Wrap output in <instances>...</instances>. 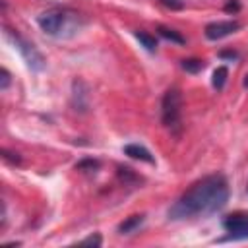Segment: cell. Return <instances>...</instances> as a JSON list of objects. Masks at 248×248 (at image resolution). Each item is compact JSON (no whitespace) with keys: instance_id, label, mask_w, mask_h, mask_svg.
I'll use <instances>...</instances> for the list:
<instances>
[{"instance_id":"15","label":"cell","mask_w":248,"mask_h":248,"mask_svg":"<svg viewBox=\"0 0 248 248\" xmlns=\"http://www.w3.org/2000/svg\"><path fill=\"white\" fill-rule=\"evenodd\" d=\"M163 6L170 8V10H182L184 8V2L182 0H159Z\"/></svg>"},{"instance_id":"9","label":"cell","mask_w":248,"mask_h":248,"mask_svg":"<svg viewBox=\"0 0 248 248\" xmlns=\"http://www.w3.org/2000/svg\"><path fill=\"white\" fill-rule=\"evenodd\" d=\"M136 39L141 43V46H145V50H149V52H153L155 48H157V41H155V37H151V35H147V33H143V31H136Z\"/></svg>"},{"instance_id":"8","label":"cell","mask_w":248,"mask_h":248,"mask_svg":"<svg viewBox=\"0 0 248 248\" xmlns=\"http://www.w3.org/2000/svg\"><path fill=\"white\" fill-rule=\"evenodd\" d=\"M141 223H143V215H132V217H128L126 221H122V223L118 225V232H120V234H130V232H134Z\"/></svg>"},{"instance_id":"4","label":"cell","mask_w":248,"mask_h":248,"mask_svg":"<svg viewBox=\"0 0 248 248\" xmlns=\"http://www.w3.org/2000/svg\"><path fill=\"white\" fill-rule=\"evenodd\" d=\"M225 231L229 232L225 238L219 242H229V240H244L248 234V211H234L225 217L223 221Z\"/></svg>"},{"instance_id":"13","label":"cell","mask_w":248,"mask_h":248,"mask_svg":"<svg viewBox=\"0 0 248 248\" xmlns=\"http://www.w3.org/2000/svg\"><path fill=\"white\" fill-rule=\"evenodd\" d=\"M78 169H79V170H95V169H99V161H95V159H85V161L78 163Z\"/></svg>"},{"instance_id":"10","label":"cell","mask_w":248,"mask_h":248,"mask_svg":"<svg viewBox=\"0 0 248 248\" xmlns=\"http://www.w3.org/2000/svg\"><path fill=\"white\" fill-rule=\"evenodd\" d=\"M159 35L161 37H165V39H169V41H172V43H178V45H184L186 41H184V37L180 35V33H176L174 29H169V27H159Z\"/></svg>"},{"instance_id":"17","label":"cell","mask_w":248,"mask_h":248,"mask_svg":"<svg viewBox=\"0 0 248 248\" xmlns=\"http://www.w3.org/2000/svg\"><path fill=\"white\" fill-rule=\"evenodd\" d=\"M238 10H240V4L236 0H229L225 6V12H238Z\"/></svg>"},{"instance_id":"3","label":"cell","mask_w":248,"mask_h":248,"mask_svg":"<svg viewBox=\"0 0 248 248\" xmlns=\"http://www.w3.org/2000/svg\"><path fill=\"white\" fill-rule=\"evenodd\" d=\"M74 14H68L64 10H58V8H52V10H46L43 12L39 17H37V23L39 27L46 33V35H52V37H62V31L68 29V19H72Z\"/></svg>"},{"instance_id":"5","label":"cell","mask_w":248,"mask_h":248,"mask_svg":"<svg viewBox=\"0 0 248 248\" xmlns=\"http://www.w3.org/2000/svg\"><path fill=\"white\" fill-rule=\"evenodd\" d=\"M8 37L14 41V45L17 46V50H19V54L23 56V60L27 62V66L31 68V70H35V72H39V70H43L45 68V58H43V54L29 43V41H25V39H21L17 33L14 35L10 29H8Z\"/></svg>"},{"instance_id":"14","label":"cell","mask_w":248,"mask_h":248,"mask_svg":"<svg viewBox=\"0 0 248 248\" xmlns=\"http://www.w3.org/2000/svg\"><path fill=\"white\" fill-rule=\"evenodd\" d=\"M101 242H103V238H101V234H91V236H87V238H83L79 244H89V246H101Z\"/></svg>"},{"instance_id":"6","label":"cell","mask_w":248,"mask_h":248,"mask_svg":"<svg viewBox=\"0 0 248 248\" xmlns=\"http://www.w3.org/2000/svg\"><path fill=\"white\" fill-rule=\"evenodd\" d=\"M240 29V23L238 21H213L209 25H205V37L209 41H219L223 37H229L231 33L238 31Z\"/></svg>"},{"instance_id":"16","label":"cell","mask_w":248,"mask_h":248,"mask_svg":"<svg viewBox=\"0 0 248 248\" xmlns=\"http://www.w3.org/2000/svg\"><path fill=\"white\" fill-rule=\"evenodd\" d=\"M0 76H2V83H0V89H6V87L10 85V74H8V70H6V68H2Z\"/></svg>"},{"instance_id":"19","label":"cell","mask_w":248,"mask_h":248,"mask_svg":"<svg viewBox=\"0 0 248 248\" xmlns=\"http://www.w3.org/2000/svg\"><path fill=\"white\" fill-rule=\"evenodd\" d=\"M246 192H248V188H246Z\"/></svg>"},{"instance_id":"2","label":"cell","mask_w":248,"mask_h":248,"mask_svg":"<svg viewBox=\"0 0 248 248\" xmlns=\"http://www.w3.org/2000/svg\"><path fill=\"white\" fill-rule=\"evenodd\" d=\"M182 95H180V89L178 87H170L165 91L163 95V101H161V118H163V124L172 132V134H180V128H182Z\"/></svg>"},{"instance_id":"7","label":"cell","mask_w":248,"mask_h":248,"mask_svg":"<svg viewBox=\"0 0 248 248\" xmlns=\"http://www.w3.org/2000/svg\"><path fill=\"white\" fill-rule=\"evenodd\" d=\"M124 153H126L128 157H132V159H140V161H145V163H149V165L155 163V159H153V155L149 153V149H145V147L140 145V143H128V145L124 147Z\"/></svg>"},{"instance_id":"1","label":"cell","mask_w":248,"mask_h":248,"mask_svg":"<svg viewBox=\"0 0 248 248\" xmlns=\"http://www.w3.org/2000/svg\"><path fill=\"white\" fill-rule=\"evenodd\" d=\"M229 200V184L223 174H209L194 182L169 209L170 219L203 217L219 211Z\"/></svg>"},{"instance_id":"12","label":"cell","mask_w":248,"mask_h":248,"mask_svg":"<svg viewBox=\"0 0 248 248\" xmlns=\"http://www.w3.org/2000/svg\"><path fill=\"white\" fill-rule=\"evenodd\" d=\"M227 68L225 66H219L215 72H213V79H211V83H213V87L215 89H223V85H225V81H227Z\"/></svg>"},{"instance_id":"18","label":"cell","mask_w":248,"mask_h":248,"mask_svg":"<svg viewBox=\"0 0 248 248\" xmlns=\"http://www.w3.org/2000/svg\"><path fill=\"white\" fill-rule=\"evenodd\" d=\"M244 87H248V74H246V79H244Z\"/></svg>"},{"instance_id":"11","label":"cell","mask_w":248,"mask_h":248,"mask_svg":"<svg viewBox=\"0 0 248 248\" xmlns=\"http://www.w3.org/2000/svg\"><path fill=\"white\" fill-rule=\"evenodd\" d=\"M182 68L190 74H198L200 70L205 68V62L203 60H198V58H188V60H182Z\"/></svg>"}]
</instances>
